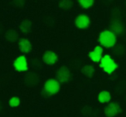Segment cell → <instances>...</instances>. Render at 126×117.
I'll return each instance as SVG.
<instances>
[{
	"mask_svg": "<svg viewBox=\"0 0 126 117\" xmlns=\"http://www.w3.org/2000/svg\"><path fill=\"white\" fill-rule=\"evenodd\" d=\"M4 37L8 41L10 42H16L19 40V34L15 29H9L5 32Z\"/></svg>",
	"mask_w": 126,
	"mask_h": 117,
	"instance_id": "13",
	"label": "cell"
},
{
	"mask_svg": "<svg viewBox=\"0 0 126 117\" xmlns=\"http://www.w3.org/2000/svg\"><path fill=\"white\" fill-rule=\"evenodd\" d=\"M111 30L115 35H120L124 31V26L118 20H114L111 23Z\"/></svg>",
	"mask_w": 126,
	"mask_h": 117,
	"instance_id": "15",
	"label": "cell"
},
{
	"mask_svg": "<svg viewBox=\"0 0 126 117\" xmlns=\"http://www.w3.org/2000/svg\"><path fill=\"white\" fill-rule=\"evenodd\" d=\"M42 60L45 64L48 65H53L58 62V54L55 52L51 50H47L44 53L43 56H42Z\"/></svg>",
	"mask_w": 126,
	"mask_h": 117,
	"instance_id": "9",
	"label": "cell"
},
{
	"mask_svg": "<svg viewBox=\"0 0 126 117\" xmlns=\"http://www.w3.org/2000/svg\"><path fill=\"white\" fill-rule=\"evenodd\" d=\"M12 3H13L14 6L22 8L25 4V0H12Z\"/></svg>",
	"mask_w": 126,
	"mask_h": 117,
	"instance_id": "20",
	"label": "cell"
},
{
	"mask_svg": "<svg viewBox=\"0 0 126 117\" xmlns=\"http://www.w3.org/2000/svg\"><path fill=\"white\" fill-rule=\"evenodd\" d=\"M21 104V100L18 97H12L9 100V105L11 108H16Z\"/></svg>",
	"mask_w": 126,
	"mask_h": 117,
	"instance_id": "19",
	"label": "cell"
},
{
	"mask_svg": "<svg viewBox=\"0 0 126 117\" xmlns=\"http://www.w3.org/2000/svg\"><path fill=\"white\" fill-rule=\"evenodd\" d=\"M13 67L16 72H23L28 71V63L25 55H20L13 62Z\"/></svg>",
	"mask_w": 126,
	"mask_h": 117,
	"instance_id": "5",
	"label": "cell"
},
{
	"mask_svg": "<svg viewBox=\"0 0 126 117\" xmlns=\"http://www.w3.org/2000/svg\"><path fill=\"white\" fill-rule=\"evenodd\" d=\"M32 28H33V23L30 20L28 19H25L23 20L19 25V29L22 33L23 34H28L31 32Z\"/></svg>",
	"mask_w": 126,
	"mask_h": 117,
	"instance_id": "14",
	"label": "cell"
},
{
	"mask_svg": "<svg viewBox=\"0 0 126 117\" xmlns=\"http://www.w3.org/2000/svg\"><path fill=\"white\" fill-rule=\"evenodd\" d=\"M94 72H95L94 67L90 65H86L81 68V73L84 76H86L87 78H93Z\"/></svg>",
	"mask_w": 126,
	"mask_h": 117,
	"instance_id": "16",
	"label": "cell"
},
{
	"mask_svg": "<svg viewBox=\"0 0 126 117\" xmlns=\"http://www.w3.org/2000/svg\"><path fill=\"white\" fill-rule=\"evenodd\" d=\"M18 47L19 50L22 53V54H29L32 51V43L30 42V40L26 38H22L18 40Z\"/></svg>",
	"mask_w": 126,
	"mask_h": 117,
	"instance_id": "11",
	"label": "cell"
},
{
	"mask_svg": "<svg viewBox=\"0 0 126 117\" xmlns=\"http://www.w3.org/2000/svg\"><path fill=\"white\" fill-rule=\"evenodd\" d=\"M40 76L35 72H28L24 77V83L28 87H34L40 83Z\"/></svg>",
	"mask_w": 126,
	"mask_h": 117,
	"instance_id": "8",
	"label": "cell"
},
{
	"mask_svg": "<svg viewBox=\"0 0 126 117\" xmlns=\"http://www.w3.org/2000/svg\"><path fill=\"white\" fill-rule=\"evenodd\" d=\"M98 41L101 47H106V48H111L116 45L117 35L111 30H103L99 35Z\"/></svg>",
	"mask_w": 126,
	"mask_h": 117,
	"instance_id": "1",
	"label": "cell"
},
{
	"mask_svg": "<svg viewBox=\"0 0 126 117\" xmlns=\"http://www.w3.org/2000/svg\"><path fill=\"white\" fill-rule=\"evenodd\" d=\"M100 67L103 69L106 73L111 75L118 68V65L109 54H105L100 62Z\"/></svg>",
	"mask_w": 126,
	"mask_h": 117,
	"instance_id": "3",
	"label": "cell"
},
{
	"mask_svg": "<svg viewBox=\"0 0 126 117\" xmlns=\"http://www.w3.org/2000/svg\"><path fill=\"white\" fill-rule=\"evenodd\" d=\"M90 23H91V20H90L89 17L85 14H81V15L77 16L75 19V25L79 29H88Z\"/></svg>",
	"mask_w": 126,
	"mask_h": 117,
	"instance_id": "7",
	"label": "cell"
},
{
	"mask_svg": "<svg viewBox=\"0 0 126 117\" xmlns=\"http://www.w3.org/2000/svg\"><path fill=\"white\" fill-rule=\"evenodd\" d=\"M61 88L60 83L56 78H49L44 84V87L42 90V95L45 97H49L58 93Z\"/></svg>",
	"mask_w": 126,
	"mask_h": 117,
	"instance_id": "2",
	"label": "cell"
},
{
	"mask_svg": "<svg viewBox=\"0 0 126 117\" xmlns=\"http://www.w3.org/2000/svg\"><path fill=\"white\" fill-rule=\"evenodd\" d=\"M122 112L120 104L116 102H111L105 107L104 114L106 117H115Z\"/></svg>",
	"mask_w": 126,
	"mask_h": 117,
	"instance_id": "4",
	"label": "cell"
},
{
	"mask_svg": "<svg viewBox=\"0 0 126 117\" xmlns=\"http://www.w3.org/2000/svg\"><path fill=\"white\" fill-rule=\"evenodd\" d=\"M97 100L102 104H108L111 101V94L108 90H102L98 94Z\"/></svg>",
	"mask_w": 126,
	"mask_h": 117,
	"instance_id": "12",
	"label": "cell"
},
{
	"mask_svg": "<svg viewBox=\"0 0 126 117\" xmlns=\"http://www.w3.org/2000/svg\"><path fill=\"white\" fill-rule=\"evenodd\" d=\"M80 6L83 9H89L94 3V0H77Z\"/></svg>",
	"mask_w": 126,
	"mask_h": 117,
	"instance_id": "18",
	"label": "cell"
},
{
	"mask_svg": "<svg viewBox=\"0 0 126 117\" xmlns=\"http://www.w3.org/2000/svg\"><path fill=\"white\" fill-rule=\"evenodd\" d=\"M58 6H59V8L62 9V10H68L72 8V6H73V2H72V0H60L59 3H58Z\"/></svg>",
	"mask_w": 126,
	"mask_h": 117,
	"instance_id": "17",
	"label": "cell"
},
{
	"mask_svg": "<svg viewBox=\"0 0 126 117\" xmlns=\"http://www.w3.org/2000/svg\"><path fill=\"white\" fill-rule=\"evenodd\" d=\"M71 73L68 67L61 66L56 72V79L58 82L61 83H67L70 80Z\"/></svg>",
	"mask_w": 126,
	"mask_h": 117,
	"instance_id": "6",
	"label": "cell"
},
{
	"mask_svg": "<svg viewBox=\"0 0 126 117\" xmlns=\"http://www.w3.org/2000/svg\"><path fill=\"white\" fill-rule=\"evenodd\" d=\"M103 47L101 46H96L94 47L93 51L88 53V57H89L90 59L92 60L94 63H100L101 58H103Z\"/></svg>",
	"mask_w": 126,
	"mask_h": 117,
	"instance_id": "10",
	"label": "cell"
}]
</instances>
